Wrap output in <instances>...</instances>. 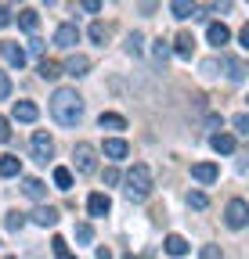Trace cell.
I'll return each mask as SVG.
<instances>
[{
    "label": "cell",
    "mask_w": 249,
    "mask_h": 259,
    "mask_svg": "<svg viewBox=\"0 0 249 259\" xmlns=\"http://www.w3.org/2000/svg\"><path fill=\"white\" fill-rule=\"evenodd\" d=\"M51 115H54L58 126H76L83 119V97L73 87H58L54 97H51Z\"/></svg>",
    "instance_id": "obj_1"
},
{
    "label": "cell",
    "mask_w": 249,
    "mask_h": 259,
    "mask_svg": "<svg viewBox=\"0 0 249 259\" xmlns=\"http://www.w3.org/2000/svg\"><path fill=\"white\" fill-rule=\"evenodd\" d=\"M123 191H127L130 202H145L152 194V169L145 166V162H137V166L127 173V187H123Z\"/></svg>",
    "instance_id": "obj_2"
},
{
    "label": "cell",
    "mask_w": 249,
    "mask_h": 259,
    "mask_svg": "<svg viewBox=\"0 0 249 259\" xmlns=\"http://www.w3.org/2000/svg\"><path fill=\"white\" fill-rule=\"evenodd\" d=\"M224 220H228V227L242 231V227L249 223V205H245L242 198H231V202H228V209H224Z\"/></svg>",
    "instance_id": "obj_3"
},
{
    "label": "cell",
    "mask_w": 249,
    "mask_h": 259,
    "mask_svg": "<svg viewBox=\"0 0 249 259\" xmlns=\"http://www.w3.org/2000/svg\"><path fill=\"white\" fill-rule=\"evenodd\" d=\"M73 162H76L80 173H94V144L80 141V144L73 148Z\"/></svg>",
    "instance_id": "obj_4"
},
{
    "label": "cell",
    "mask_w": 249,
    "mask_h": 259,
    "mask_svg": "<svg viewBox=\"0 0 249 259\" xmlns=\"http://www.w3.org/2000/svg\"><path fill=\"white\" fill-rule=\"evenodd\" d=\"M51 155H54V141L44 134V130H40V134H33V158L40 162V166H47Z\"/></svg>",
    "instance_id": "obj_5"
},
{
    "label": "cell",
    "mask_w": 249,
    "mask_h": 259,
    "mask_svg": "<svg viewBox=\"0 0 249 259\" xmlns=\"http://www.w3.org/2000/svg\"><path fill=\"white\" fill-rule=\"evenodd\" d=\"M54 44H58V47H65V51H69V47H76V44H80V29H76V25H58Z\"/></svg>",
    "instance_id": "obj_6"
},
{
    "label": "cell",
    "mask_w": 249,
    "mask_h": 259,
    "mask_svg": "<svg viewBox=\"0 0 249 259\" xmlns=\"http://www.w3.org/2000/svg\"><path fill=\"white\" fill-rule=\"evenodd\" d=\"M206 36H209V44H213V47H224V44L231 40V29H228L224 22H213V25L206 29Z\"/></svg>",
    "instance_id": "obj_7"
},
{
    "label": "cell",
    "mask_w": 249,
    "mask_h": 259,
    "mask_svg": "<svg viewBox=\"0 0 249 259\" xmlns=\"http://www.w3.org/2000/svg\"><path fill=\"white\" fill-rule=\"evenodd\" d=\"M0 54H4L8 65H15V69H22V65H25V51H22L18 44H11V40H8V44H0Z\"/></svg>",
    "instance_id": "obj_8"
},
{
    "label": "cell",
    "mask_w": 249,
    "mask_h": 259,
    "mask_svg": "<svg viewBox=\"0 0 249 259\" xmlns=\"http://www.w3.org/2000/svg\"><path fill=\"white\" fill-rule=\"evenodd\" d=\"M87 209H90V216H105L112 209V202H109V194L94 191V194H90V202H87Z\"/></svg>",
    "instance_id": "obj_9"
},
{
    "label": "cell",
    "mask_w": 249,
    "mask_h": 259,
    "mask_svg": "<svg viewBox=\"0 0 249 259\" xmlns=\"http://www.w3.org/2000/svg\"><path fill=\"white\" fill-rule=\"evenodd\" d=\"M65 72H69V76H87V72H90V58L73 54V58L65 61Z\"/></svg>",
    "instance_id": "obj_10"
},
{
    "label": "cell",
    "mask_w": 249,
    "mask_h": 259,
    "mask_svg": "<svg viewBox=\"0 0 249 259\" xmlns=\"http://www.w3.org/2000/svg\"><path fill=\"white\" fill-rule=\"evenodd\" d=\"M170 11H173V18H181V22H184V18H195V11H199V8H195V0H173Z\"/></svg>",
    "instance_id": "obj_11"
},
{
    "label": "cell",
    "mask_w": 249,
    "mask_h": 259,
    "mask_svg": "<svg viewBox=\"0 0 249 259\" xmlns=\"http://www.w3.org/2000/svg\"><path fill=\"white\" fill-rule=\"evenodd\" d=\"M192 177L199 184H213L217 180V166H213V162H199V166H192Z\"/></svg>",
    "instance_id": "obj_12"
},
{
    "label": "cell",
    "mask_w": 249,
    "mask_h": 259,
    "mask_svg": "<svg viewBox=\"0 0 249 259\" xmlns=\"http://www.w3.org/2000/svg\"><path fill=\"white\" fill-rule=\"evenodd\" d=\"M173 51H177L181 58H192V54H195V36H192V32H181V36L173 40Z\"/></svg>",
    "instance_id": "obj_13"
},
{
    "label": "cell",
    "mask_w": 249,
    "mask_h": 259,
    "mask_svg": "<svg viewBox=\"0 0 249 259\" xmlns=\"http://www.w3.org/2000/svg\"><path fill=\"white\" fill-rule=\"evenodd\" d=\"M209 144H213L217 155H231V151H235V137H231V134H213Z\"/></svg>",
    "instance_id": "obj_14"
},
{
    "label": "cell",
    "mask_w": 249,
    "mask_h": 259,
    "mask_svg": "<svg viewBox=\"0 0 249 259\" xmlns=\"http://www.w3.org/2000/svg\"><path fill=\"white\" fill-rule=\"evenodd\" d=\"M18 173H22V158L0 155V177H18Z\"/></svg>",
    "instance_id": "obj_15"
},
{
    "label": "cell",
    "mask_w": 249,
    "mask_h": 259,
    "mask_svg": "<svg viewBox=\"0 0 249 259\" xmlns=\"http://www.w3.org/2000/svg\"><path fill=\"white\" fill-rule=\"evenodd\" d=\"M163 248H166L170 255H184V252H188L192 245H188V241H184L181 234H166V241H163Z\"/></svg>",
    "instance_id": "obj_16"
},
{
    "label": "cell",
    "mask_w": 249,
    "mask_h": 259,
    "mask_svg": "<svg viewBox=\"0 0 249 259\" xmlns=\"http://www.w3.org/2000/svg\"><path fill=\"white\" fill-rule=\"evenodd\" d=\"M33 220H37L40 227H54V223H58V209H54V205H40V209L33 212Z\"/></svg>",
    "instance_id": "obj_17"
},
{
    "label": "cell",
    "mask_w": 249,
    "mask_h": 259,
    "mask_svg": "<svg viewBox=\"0 0 249 259\" xmlns=\"http://www.w3.org/2000/svg\"><path fill=\"white\" fill-rule=\"evenodd\" d=\"M22 191L29 194V198H37V202H40L47 187H44V180H37V177H25V180H22Z\"/></svg>",
    "instance_id": "obj_18"
},
{
    "label": "cell",
    "mask_w": 249,
    "mask_h": 259,
    "mask_svg": "<svg viewBox=\"0 0 249 259\" xmlns=\"http://www.w3.org/2000/svg\"><path fill=\"white\" fill-rule=\"evenodd\" d=\"M18 25H22L25 32H33V29L40 25V15H37L33 8H22V11H18Z\"/></svg>",
    "instance_id": "obj_19"
},
{
    "label": "cell",
    "mask_w": 249,
    "mask_h": 259,
    "mask_svg": "<svg viewBox=\"0 0 249 259\" xmlns=\"http://www.w3.org/2000/svg\"><path fill=\"white\" fill-rule=\"evenodd\" d=\"M15 119H18V122H33V119H37V105H33V101H18V105H15Z\"/></svg>",
    "instance_id": "obj_20"
},
{
    "label": "cell",
    "mask_w": 249,
    "mask_h": 259,
    "mask_svg": "<svg viewBox=\"0 0 249 259\" xmlns=\"http://www.w3.org/2000/svg\"><path fill=\"white\" fill-rule=\"evenodd\" d=\"M105 155H109V158H127V141L109 137V141H105Z\"/></svg>",
    "instance_id": "obj_21"
},
{
    "label": "cell",
    "mask_w": 249,
    "mask_h": 259,
    "mask_svg": "<svg viewBox=\"0 0 249 259\" xmlns=\"http://www.w3.org/2000/svg\"><path fill=\"white\" fill-rule=\"evenodd\" d=\"M101 130H127V119L123 115H112V112H101Z\"/></svg>",
    "instance_id": "obj_22"
},
{
    "label": "cell",
    "mask_w": 249,
    "mask_h": 259,
    "mask_svg": "<svg viewBox=\"0 0 249 259\" xmlns=\"http://www.w3.org/2000/svg\"><path fill=\"white\" fill-rule=\"evenodd\" d=\"M58 76H61V65L51 61V58H44L40 61V79H58Z\"/></svg>",
    "instance_id": "obj_23"
},
{
    "label": "cell",
    "mask_w": 249,
    "mask_h": 259,
    "mask_svg": "<svg viewBox=\"0 0 249 259\" xmlns=\"http://www.w3.org/2000/svg\"><path fill=\"white\" fill-rule=\"evenodd\" d=\"M224 65H228V79H231V83H242V79H245V69H242V61L228 58Z\"/></svg>",
    "instance_id": "obj_24"
},
{
    "label": "cell",
    "mask_w": 249,
    "mask_h": 259,
    "mask_svg": "<svg viewBox=\"0 0 249 259\" xmlns=\"http://www.w3.org/2000/svg\"><path fill=\"white\" fill-rule=\"evenodd\" d=\"M54 187H61V191H69V187H73V173H69L65 166H58V169H54Z\"/></svg>",
    "instance_id": "obj_25"
},
{
    "label": "cell",
    "mask_w": 249,
    "mask_h": 259,
    "mask_svg": "<svg viewBox=\"0 0 249 259\" xmlns=\"http://www.w3.org/2000/svg\"><path fill=\"white\" fill-rule=\"evenodd\" d=\"M51 248H54V255H58V259H76V255L69 252V245H65V238H51Z\"/></svg>",
    "instance_id": "obj_26"
},
{
    "label": "cell",
    "mask_w": 249,
    "mask_h": 259,
    "mask_svg": "<svg viewBox=\"0 0 249 259\" xmlns=\"http://www.w3.org/2000/svg\"><path fill=\"white\" fill-rule=\"evenodd\" d=\"M76 241H80V245H90V241H94V227H90V223H80V227H76Z\"/></svg>",
    "instance_id": "obj_27"
},
{
    "label": "cell",
    "mask_w": 249,
    "mask_h": 259,
    "mask_svg": "<svg viewBox=\"0 0 249 259\" xmlns=\"http://www.w3.org/2000/svg\"><path fill=\"white\" fill-rule=\"evenodd\" d=\"M4 227H8V231H22V227H25V216H22V212H8Z\"/></svg>",
    "instance_id": "obj_28"
},
{
    "label": "cell",
    "mask_w": 249,
    "mask_h": 259,
    "mask_svg": "<svg viewBox=\"0 0 249 259\" xmlns=\"http://www.w3.org/2000/svg\"><path fill=\"white\" fill-rule=\"evenodd\" d=\"M105 36H109L105 22H94V25H90V40H94V44H105Z\"/></svg>",
    "instance_id": "obj_29"
},
{
    "label": "cell",
    "mask_w": 249,
    "mask_h": 259,
    "mask_svg": "<svg viewBox=\"0 0 249 259\" xmlns=\"http://www.w3.org/2000/svg\"><path fill=\"white\" fill-rule=\"evenodd\" d=\"M141 32H130V36H127V54H141Z\"/></svg>",
    "instance_id": "obj_30"
},
{
    "label": "cell",
    "mask_w": 249,
    "mask_h": 259,
    "mask_svg": "<svg viewBox=\"0 0 249 259\" xmlns=\"http://www.w3.org/2000/svg\"><path fill=\"white\" fill-rule=\"evenodd\" d=\"M152 54H155V58H159V61H166V58H170V44H166V40H155V47H152Z\"/></svg>",
    "instance_id": "obj_31"
},
{
    "label": "cell",
    "mask_w": 249,
    "mask_h": 259,
    "mask_svg": "<svg viewBox=\"0 0 249 259\" xmlns=\"http://www.w3.org/2000/svg\"><path fill=\"white\" fill-rule=\"evenodd\" d=\"M188 205H192V209H206V194H202V191H192V194H188Z\"/></svg>",
    "instance_id": "obj_32"
},
{
    "label": "cell",
    "mask_w": 249,
    "mask_h": 259,
    "mask_svg": "<svg viewBox=\"0 0 249 259\" xmlns=\"http://www.w3.org/2000/svg\"><path fill=\"white\" fill-rule=\"evenodd\" d=\"M235 134H249V115H235Z\"/></svg>",
    "instance_id": "obj_33"
},
{
    "label": "cell",
    "mask_w": 249,
    "mask_h": 259,
    "mask_svg": "<svg viewBox=\"0 0 249 259\" xmlns=\"http://www.w3.org/2000/svg\"><path fill=\"white\" fill-rule=\"evenodd\" d=\"M202 259H224V252L217 248V245H206V248H202Z\"/></svg>",
    "instance_id": "obj_34"
},
{
    "label": "cell",
    "mask_w": 249,
    "mask_h": 259,
    "mask_svg": "<svg viewBox=\"0 0 249 259\" xmlns=\"http://www.w3.org/2000/svg\"><path fill=\"white\" fill-rule=\"evenodd\" d=\"M11 94V79H8V72H0V101Z\"/></svg>",
    "instance_id": "obj_35"
},
{
    "label": "cell",
    "mask_w": 249,
    "mask_h": 259,
    "mask_svg": "<svg viewBox=\"0 0 249 259\" xmlns=\"http://www.w3.org/2000/svg\"><path fill=\"white\" fill-rule=\"evenodd\" d=\"M11 137V126H8V119H0V144H4Z\"/></svg>",
    "instance_id": "obj_36"
},
{
    "label": "cell",
    "mask_w": 249,
    "mask_h": 259,
    "mask_svg": "<svg viewBox=\"0 0 249 259\" xmlns=\"http://www.w3.org/2000/svg\"><path fill=\"white\" fill-rule=\"evenodd\" d=\"M213 11L221 15V11H231V0H213Z\"/></svg>",
    "instance_id": "obj_37"
},
{
    "label": "cell",
    "mask_w": 249,
    "mask_h": 259,
    "mask_svg": "<svg viewBox=\"0 0 249 259\" xmlns=\"http://www.w3.org/2000/svg\"><path fill=\"white\" fill-rule=\"evenodd\" d=\"M105 184L116 187V184H119V173H116V169H105Z\"/></svg>",
    "instance_id": "obj_38"
},
{
    "label": "cell",
    "mask_w": 249,
    "mask_h": 259,
    "mask_svg": "<svg viewBox=\"0 0 249 259\" xmlns=\"http://www.w3.org/2000/svg\"><path fill=\"white\" fill-rule=\"evenodd\" d=\"M83 11H101V0H83Z\"/></svg>",
    "instance_id": "obj_39"
},
{
    "label": "cell",
    "mask_w": 249,
    "mask_h": 259,
    "mask_svg": "<svg viewBox=\"0 0 249 259\" xmlns=\"http://www.w3.org/2000/svg\"><path fill=\"white\" fill-rule=\"evenodd\" d=\"M8 22H11V18H8V8H4V4H0V29H4Z\"/></svg>",
    "instance_id": "obj_40"
},
{
    "label": "cell",
    "mask_w": 249,
    "mask_h": 259,
    "mask_svg": "<svg viewBox=\"0 0 249 259\" xmlns=\"http://www.w3.org/2000/svg\"><path fill=\"white\" fill-rule=\"evenodd\" d=\"M98 259H112V252L109 248H98Z\"/></svg>",
    "instance_id": "obj_41"
},
{
    "label": "cell",
    "mask_w": 249,
    "mask_h": 259,
    "mask_svg": "<svg viewBox=\"0 0 249 259\" xmlns=\"http://www.w3.org/2000/svg\"><path fill=\"white\" fill-rule=\"evenodd\" d=\"M123 259H141V255H123Z\"/></svg>",
    "instance_id": "obj_42"
},
{
    "label": "cell",
    "mask_w": 249,
    "mask_h": 259,
    "mask_svg": "<svg viewBox=\"0 0 249 259\" xmlns=\"http://www.w3.org/2000/svg\"><path fill=\"white\" fill-rule=\"evenodd\" d=\"M11 4H22V0H11Z\"/></svg>",
    "instance_id": "obj_43"
},
{
    "label": "cell",
    "mask_w": 249,
    "mask_h": 259,
    "mask_svg": "<svg viewBox=\"0 0 249 259\" xmlns=\"http://www.w3.org/2000/svg\"><path fill=\"white\" fill-rule=\"evenodd\" d=\"M4 259H15V255H4Z\"/></svg>",
    "instance_id": "obj_44"
}]
</instances>
